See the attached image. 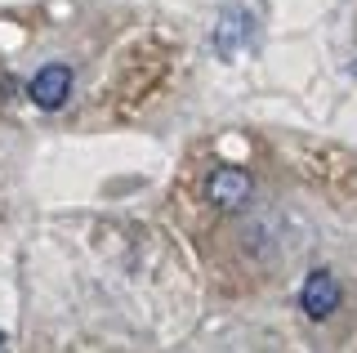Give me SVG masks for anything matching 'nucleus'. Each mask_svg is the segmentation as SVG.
<instances>
[{"instance_id":"obj_1","label":"nucleus","mask_w":357,"mask_h":353,"mask_svg":"<svg viewBox=\"0 0 357 353\" xmlns=\"http://www.w3.org/2000/svg\"><path fill=\"white\" fill-rule=\"evenodd\" d=\"M215 54L219 59H241V54H250V40H255V18L245 5H223L219 18H215Z\"/></svg>"},{"instance_id":"obj_2","label":"nucleus","mask_w":357,"mask_h":353,"mask_svg":"<svg viewBox=\"0 0 357 353\" xmlns=\"http://www.w3.org/2000/svg\"><path fill=\"white\" fill-rule=\"evenodd\" d=\"M255 193V179L241 170V165H215L206 174V197L215 211H241Z\"/></svg>"},{"instance_id":"obj_3","label":"nucleus","mask_w":357,"mask_h":353,"mask_svg":"<svg viewBox=\"0 0 357 353\" xmlns=\"http://www.w3.org/2000/svg\"><path fill=\"white\" fill-rule=\"evenodd\" d=\"M340 304H344V291H340V282H335V273H326V269L308 273L304 291H299V308H304L312 322H326Z\"/></svg>"},{"instance_id":"obj_4","label":"nucleus","mask_w":357,"mask_h":353,"mask_svg":"<svg viewBox=\"0 0 357 353\" xmlns=\"http://www.w3.org/2000/svg\"><path fill=\"white\" fill-rule=\"evenodd\" d=\"M27 94L40 112H59L67 103V94H72V68H67V63H45V68L31 76Z\"/></svg>"},{"instance_id":"obj_5","label":"nucleus","mask_w":357,"mask_h":353,"mask_svg":"<svg viewBox=\"0 0 357 353\" xmlns=\"http://www.w3.org/2000/svg\"><path fill=\"white\" fill-rule=\"evenodd\" d=\"M349 76H353V81H357V59H353V63H349Z\"/></svg>"},{"instance_id":"obj_6","label":"nucleus","mask_w":357,"mask_h":353,"mask_svg":"<svg viewBox=\"0 0 357 353\" xmlns=\"http://www.w3.org/2000/svg\"><path fill=\"white\" fill-rule=\"evenodd\" d=\"M5 345H9V336H5V331H0V349H5Z\"/></svg>"}]
</instances>
